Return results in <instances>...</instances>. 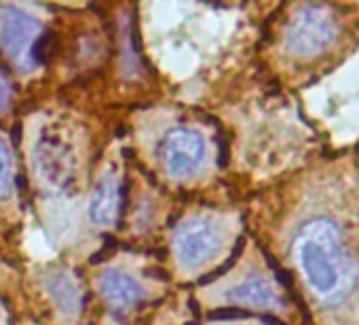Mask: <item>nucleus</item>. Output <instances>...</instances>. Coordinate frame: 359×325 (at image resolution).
<instances>
[{"instance_id": "obj_10", "label": "nucleus", "mask_w": 359, "mask_h": 325, "mask_svg": "<svg viewBox=\"0 0 359 325\" xmlns=\"http://www.w3.org/2000/svg\"><path fill=\"white\" fill-rule=\"evenodd\" d=\"M13 191V160L7 141L0 137V199L9 197Z\"/></svg>"}, {"instance_id": "obj_4", "label": "nucleus", "mask_w": 359, "mask_h": 325, "mask_svg": "<svg viewBox=\"0 0 359 325\" xmlns=\"http://www.w3.org/2000/svg\"><path fill=\"white\" fill-rule=\"evenodd\" d=\"M222 245V228L212 220H191L175 233V254L187 268L201 266Z\"/></svg>"}, {"instance_id": "obj_3", "label": "nucleus", "mask_w": 359, "mask_h": 325, "mask_svg": "<svg viewBox=\"0 0 359 325\" xmlns=\"http://www.w3.org/2000/svg\"><path fill=\"white\" fill-rule=\"evenodd\" d=\"M336 24L323 7H304L287 30V49L298 57L321 53L334 39Z\"/></svg>"}, {"instance_id": "obj_7", "label": "nucleus", "mask_w": 359, "mask_h": 325, "mask_svg": "<svg viewBox=\"0 0 359 325\" xmlns=\"http://www.w3.org/2000/svg\"><path fill=\"white\" fill-rule=\"evenodd\" d=\"M121 209V195H118V184L114 178H104L100 186L93 193L89 216L93 224L97 226H110L116 222Z\"/></svg>"}, {"instance_id": "obj_9", "label": "nucleus", "mask_w": 359, "mask_h": 325, "mask_svg": "<svg viewBox=\"0 0 359 325\" xmlns=\"http://www.w3.org/2000/svg\"><path fill=\"white\" fill-rule=\"evenodd\" d=\"M49 291L53 296V300L57 302L60 308H64L66 312H76L81 306V296L79 289L72 285V281L66 275H55L49 281Z\"/></svg>"}, {"instance_id": "obj_1", "label": "nucleus", "mask_w": 359, "mask_h": 325, "mask_svg": "<svg viewBox=\"0 0 359 325\" xmlns=\"http://www.w3.org/2000/svg\"><path fill=\"white\" fill-rule=\"evenodd\" d=\"M294 256L306 285L321 300L344 298L359 272L342 249L338 228L325 218L311 220L298 230Z\"/></svg>"}, {"instance_id": "obj_5", "label": "nucleus", "mask_w": 359, "mask_h": 325, "mask_svg": "<svg viewBox=\"0 0 359 325\" xmlns=\"http://www.w3.org/2000/svg\"><path fill=\"white\" fill-rule=\"evenodd\" d=\"M205 156L203 137L187 127H177L169 131L163 139V160L171 176L184 178L193 174Z\"/></svg>"}, {"instance_id": "obj_2", "label": "nucleus", "mask_w": 359, "mask_h": 325, "mask_svg": "<svg viewBox=\"0 0 359 325\" xmlns=\"http://www.w3.org/2000/svg\"><path fill=\"white\" fill-rule=\"evenodd\" d=\"M43 24L15 7L0 9V47L26 72L41 64Z\"/></svg>"}, {"instance_id": "obj_11", "label": "nucleus", "mask_w": 359, "mask_h": 325, "mask_svg": "<svg viewBox=\"0 0 359 325\" xmlns=\"http://www.w3.org/2000/svg\"><path fill=\"white\" fill-rule=\"evenodd\" d=\"M11 104V85L7 81V76L0 72V112L7 110Z\"/></svg>"}, {"instance_id": "obj_6", "label": "nucleus", "mask_w": 359, "mask_h": 325, "mask_svg": "<svg viewBox=\"0 0 359 325\" xmlns=\"http://www.w3.org/2000/svg\"><path fill=\"white\" fill-rule=\"evenodd\" d=\"M100 293L110 302L114 310H129L146 298L144 287L121 270H108L100 279Z\"/></svg>"}, {"instance_id": "obj_8", "label": "nucleus", "mask_w": 359, "mask_h": 325, "mask_svg": "<svg viewBox=\"0 0 359 325\" xmlns=\"http://www.w3.org/2000/svg\"><path fill=\"white\" fill-rule=\"evenodd\" d=\"M226 298L231 302H239V304H250V306H262V308H269V306H279L281 300L279 296L275 293V289L258 279V277H250L248 281H243L241 285L233 287Z\"/></svg>"}]
</instances>
